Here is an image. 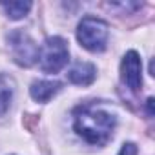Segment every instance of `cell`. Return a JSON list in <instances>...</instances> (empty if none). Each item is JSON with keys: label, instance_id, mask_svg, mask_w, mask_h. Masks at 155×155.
<instances>
[{"label": "cell", "instance_id": "1", "mask_svg": "<svg viewBox=\"0 0 155 155\" xmlns=\"http://www.w3.org/2000/svg\"><path fill=\"white\" fill-rule=\"evenodd\" d=\"M115 130V117L93 104L81 106L75 111V131L88 142L104 146Z\"/></svg>", "mask_w": 155, "mask_h": 155}, {"label": "cell", "instance_id": "2", "mask_svg": "<svg viewBox=\"0 0 155 155\" xmlns=\"http://www.w3.org/2000/svg\"><path fill=\"white\" fill-rule=\"evenodd\" d=\"M108 35V24L95 17H84L77 29V38L81 46L93 53H101L106 49Z\"/></svg>", "mask_w": 155, "mask_h": 155}, {"label": "cell", "instance_id": "3", "mask_svg": "<svg viewBox=\"0 0 155 155\" xmlns=\"http://www.w3.org/2000/svg\"><path fill=\"white\" fill-rule=\"evenodd\" d=\"M38 58H40V68L46 73H58L69 58L68 44L60 37H51L48 38L42 48L38 49Z\"/></svg>", "mask_w": 155, "mask_h": 155}, {"label": "cell", "instance_id": "4", "mask_svg": "<svg viewBox=\"0 0 155 155\" xmlns=\"http://www.w3.org/2000/svg\"><path fill=\"white\" fill-rule=\"evenodd\" d=\"M120 79L131 90L139 91L142 88V64L135 51H128L120 62Z\"/></svg>", "mask_w": 155, "mask_h": 155}, {"label": "cell", "instance_id": "5", "mask_svg": "<svg viewBox=\"0 0 155 155\" xmlns=\"http://www.w3.org/2000/svg\"><path fill=\"white\" fill-rule=\"evenodd\" d=\"M11 46H13V57L20 66H31L38 58V48L26 33H13Z\"/></svg>", "mask_w": 155, "mask_h": 155}, {"label": "cell", "instance_id": "6", "mask_svg": "<svg viewBox=\"0 0 155 155\" xmlns=\"http://www.w3.org/2000/svg\"><path fill=\"white\" fill-rule=\"evenodd\" d=\"M95 75H97V69L93 64H88V62H77L69 71H68V79L69 82L77 84V86H88L95 81Z\"/></svg>", "mask_w": 155, "mask_h": 155}, {"label": "cell", "instance_id": "7", "mask_svg": "<svg viewBox=\"0 0 155 155\" xmlns=\"http://www.w3.org/2000/svg\"><path fill=\"white\" fill-rule=\"evenodd\" d=\"M62 84L60 82H53V81H38L33 82L31 86V97L37 102H48L49 99H53L58 91H60Z\"/></svg>", "mask_w": 155, "mask_h": 155}, {"label": "cell", "instance_id": "8", "mask_svg": "<svg viewBox=\"0 0 155 155\" xmlns=\"http://www.w3.org/2000/svg\"><path fill=\"white\" fill-rule=\"evenodd\" d=\"M11 99H13V82L9 77L0 75V117L9 110Z\"/></svg>", "mask_w": 155, "mask_h": 155}, {"label": "cell", "instance_id": "9", "mask_svg": "<svg viewBox=\"0 0 155 155\" xmlns=\"http://www.w3.org/2000/svg\"><path fill=\"white\" fill-rule=\"evenodd\" d=\"M2 8L6 9L9 18L18 20L22 17H26V13L31 9V2H2Z\"/></svg>", "mask_w": 155, "mask_h": 155}, {"label": "cell", "instance_id": "10", "mask_svg": "<svg viewBox=\"0 0 155 155\" xmlns=\"http://www.w3.org/2000/svg\"><path fill=\"white\" fill-rule=\"evenodd\" d=\"M119 155H137V148H135V144H131V142L124 144Z\"/></svg>", "mask_w": 155, "mask_h": 155}]
</instances>
